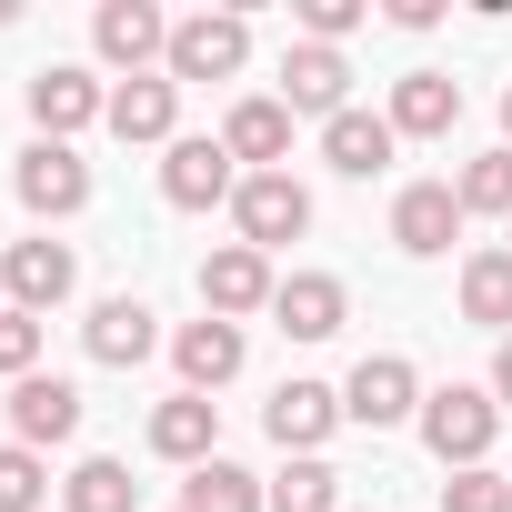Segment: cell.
<instances>
[{"label": "cell", "instance_id": "d4e9b609", "mask_svg": "<svg viewBox=\"0 0 512 512\" xmlns=\"http://www.w3.org/2000/svg\"><path fill=\"white\" fill-rule=\"evenodd\" d=\"M61 512H141V482H131V462H111V452L71 462V482H61Z\"/></svg>", "mask_w": 512, "mask_h": 512}, {"label": "cell", "instance_id": "2e32d148", "mask_svg": "<svg viewBox=\"0 0 512 512\" xmlns=\"http://www.w3.org/2000/svg\"><path fill=\"white\" fill-rule=\"evenodd\" d=\"M151 452H161V462H181V472L221 462V402H201V392L151 402Z\"/></svg>", "mask_w": 512, "mask_h": 512}, {"label": "cell", "instance_id": "d6986e66", "mask_svg": "<svg viewBox=\"0 0 512 512\" xmlns=\"http://www.w3.org/2000/svg\"><path fill=\"white\" fill-rule=\"evenodd\" d=\"M452 121H462V81L452 71H402L392 81V131L402 141H452Z\"/></svg>", "mask_w": 512, "mask_h": 512}, {"label": "cell", "instance_id": "3957f363", "mask_svg": "<svg viewBox=\"0 0 512 512\" xmlns=\"http://www.w3.org/2000/svg\"><path fill=\"white\" fill-rule=\"evenodd\" d=\"M11 191H21L31 221H71V211H91V161H81L71 141H31V151L11 161Z\"/></svg>", "mask_w": 512, "mask_h": 512}, {"label": "cell", "instance_id": "52a82bcc", "mask_svg": "<svg viewBox=\"0 0 512 512\" xmlns=\"http://www.w3.org/2000/svg\"><path fill=\"white\" fill-rule=\"evenodd\" d=\"M71 282H81V251L71 241H11L0 251V292H11V312H61L71 302Z\"/></svg>", "mask_w": 512, "mask_h": 512}, {"label": "cell", "instance_id": "4316f807", "mask_svg": "<svg viewBox=\"0 0 512 512\" xmlns=\"http://www.w3.org/2000/svg\"><path fill=\"white\" fill-rule=\"evenodd\" d=\"M272 512H352L342 502V472L312 452V462H292V472H272Z\"/></svg>", "mask_w": 512, "mask_h": 512}, {"label": "cell", "instance_id": "ba28073f", "mask_svg": "<svg viewBox=\"0 0 512 512\" xmlns=\"http://www.w3.org/2000/svg\"><path fill=\"white\" fill-rule=\"evenodd\" d=\"M452 241H462V191H452V181H402V191H392V251L442 262Z\"/></svg>", "mask_w": 512, "mask_h": 512}, {"label": "cell", "instance_id": "5b68a950", "mask_svg": "<svg viewBox=\"0 0 512 512\" xmlns=\"http://www.w3.org/2000/svg\"><path fill=\"white\" fill-rule=\"evenodd\" d=\"M231 221H241V241H251V251H282V241H302V231H312V191H302L292 171H241Z\"/></svg>", "mask_w": 512, "mask_h": 512}, {"label": "cell", "instance_id": "83f0119b", "mask_svg": "<svg viewBox=\"0 0 512 512\" xmlns=\"http://www.w3.org/2000/svg\"><path fill=\"white\" fill-rule=\"evenodd\" d=\"M51 502V462L31 442H0V512H41Z\"/></svg>", "mask_w": 512, "mask_h": 512}, {"label": "cell", "instance_id": "d6a6232c", "mask_svg": "<svg viewBox=\"0 0 512 512\" xmlns=\"http://www.w3.org/2000/svg\"><path fill=\"white\" fill-rule=\"evenodd\" d=\"M502 131H512V91H502Z\"/></svg>", "mask_w": 512, "mask_h": 512}, {"label": "cell", "instance_id": "6da1fadb", "mask_svg": "<svg viewBox=\"0 0 512 512\" xmlns=\"http://www.w3.org/2000/svg\"><path fill=\"white\" fill-rule=\"evenodd\" d=\"M492 432H502L492 382H442V392H422V442H432L442 472H472V462L492 452Z\"/></svg>", "mask_w": 512, "mask_h": 512}, {"label": "cell", "instance_id": "8992f818", "mask_svg": "<svg viewBox=\"0 0 512 512\" xmlns=\"http://www.w3.org/2000/svg\"><path fill=\"white\" fill-rule=\"evenodd\" d=\"M282 272H272V251H251V241H221L211 262H201V312L211 322H251V312H272Z\"/></svg>", "mask_w": 512, "mask_h": 512}, {"label": "cell", "instance_id": "30bf717a", "mask_svg": "<svg viewBox=\"0 0 512 512\" xmlns=\"http://www.w3.org/2000/svg\"><path fill=\"white\" fill-rule=\"evenodd\" d=\"M31 121H41V141H71V131L111 121V91L81 61H51V71H31Z\"/></svg>", "mask_w": 512, "mask_h": 512}, {"label": "cell", "instance_id": "277c9868", "mask_svg": "<svg viewBox=\"0 0 512 512\" xmlns=\"http://www.w3.org/2000/svg\"><path fill=\"white\" fill-rule=\"evenodd\" d=\"M342 422H362V432L422 422V372H412L402 352H362V362H352V382H342Z\"/></svg>", "mask_w": 512, "mask_h": 512}, {"label": "cell", "instance_id": "9c48e42d", "mask_svg": "<svg viewBox=\"0 0 512 512\" xmlns=\"http://www.w3.org/2000/svg\"><path fill=\"white\" fill-rule=\"evenodd\" d=\"M91 51L141 81L151 61H171V21L151 11V0H101V11H91Z\"/></svg>", "mask_w": 512, "mask_h": 512}, {"label": "cell", "instance_id": "9a60e30c", "mask_svg": "<svg viewBox=\"0 0 512 512\" xmlns=\"http://www.w3.org/2000/svg\"><path fill=\"white\" fill-rule=\"evenodd\" d=\"M71 432H81V382H61V372L11 382V442L51 452V442H71Z\"/></svg>", "mask_w": 512, "mask_h": 512}, {"label": "cell", "instance_id": "836d02e7", "mask_svg": "<svg viewBox=\"0 0 512 512\" xmlns=\"http://www.w3.org/2000/svg\"><path fill=\"white\" fill-rule=\"evenodd\" d=\"M502 251H512V241H502Z\"/></svg>", "mask_w": 512, "mask_h": 512}, {"label": "cell", "instance_id": "f546056e", "mask_svg": "<svg viewBox=\"0 0 512 512\" xmlns=\"http://www.w3.org/2000/svg\"><path fill=\"white\" fill-rule=\"evenodd\" d=\"M292 21H302V41H322V51H342V41H352V31L372 21V0H302Z\"/></svg>", "mask_w": 512, "mask_h": 512}, {"label": "cell", "instance_id": "44dd1931", "mask_svg": "<svg viewBox=\"0 0 512 512\" xmlns=\"http://www.w3.org/2000/svg\"><path fill=\"white\" fill-rule=\"evenodd\" d=\"M272 322H282L292 342H332V332L352 322V292H342L332 272H292V282L272 292Z\"/></svg>", "mask_w": 512, "mask_h": 512}, {"label": "cell", "instance_id": "7a4b0ae2", "mask_svg": "<svg viewBox=\"0 0 512 512\" xmlns=\"http://www.w3.org/2000/svg\"><path fill=\"white\" fill-rule=\"evenodd\" d=\"M241 61H251V21L241 11H191V21H171V81H241Z\"/></svg>", "mask_w": 512, "mask_h": 512}, {"label": "cell", "instance_id": "4fadbf2b", "mask_svg": "<svg viewBox=\"0 0 512 512\" xmlns=\"http://www.w3.org/2000/svg\"><path fill=\"white\" fill-rule=\"evenodd\" d=\"M241 352H251L241 322H211V312L171 332V372H181V392H201V402H211L221 382H241Z\"/></svg>", "mask_w": 512, "mask_h": 512}, {"label": "cell", "instance_id": "7402d4cb", "mask_svg": "<svg viewBox=\"0 0 512 512\" xmlns=\"http://www.w3.org/2000/svg\"><path fill=\"white\" fill-rule=\"evenodd\" d=\"M171 121H181V81H171V71H141V81L111 91V131H121V141H161V151H171V141H181Z\"/></svg>", "mask_w": 512, "mask_h": 512}, {"label": "cell", "instance_id": "4dcf8cb0", "mask_svg": "<svg viewBox=\"0 0 512 512\" xmlns=\"http://www.w3.org/2000/svg\"><path fill=\"white\" fill-rule=\"evenodd\" d=\"M41 372V312H0V382Z\"/></svg>", "mask_w": 512, "mask_h": 512}, {"label": "cell", "instance_id": "484cf974", "mask_svg": "<svg viewBox=\"0 0 512 512\" xmlns=\"http://www.w3.org/2000/svg\"><path fill=\"white\" fill-rule=\"evenodd\" d=\"M452 191H462V221H472V211L512 221V141H502V151H472V161L452 171Z\"/></svg>", "mask_w": 512, "mask_h": 512}, {"label": "cell", "instance_id": "5bb4252c", "mask_svg": "<svg viewBox=\"0 0 512 512\" xmlns=\"http://www.w3.org/2000/svg\"><path fill=\"white\" fill-rule=\"evenodd\" d=\"M342 91H352V61L322 51V41H292V61H282V111H292V121H302V111H312V121H342V111H352Z\"/></svg>", "mask_w": 512, "mask_h": 512}, {"label": "cell", "instance_id": "e0dca14e", "mask_svg": "<svg viewBox=\"0 0 512 512\" xmlns=\"http://www.w3.org/2000/svg\"><path fill=\"white\" fill-rule=\"evenodd\" d=\"M81 342H91V362H111V372H131V362H151V352H161V322H151V302H131V292H111V302H91V322H81Z\"/></svg>", "mask_w": 512, "mask_h": 512}, {"label": "cell", "instance_id": "603a6c76", "mask_svg": "<svg viewBox=\"0 0 512 512\" xmlns=\"http://www.w3.org/2000/svg\"><path fill=\"white\" fill-rule=\"evenodd\" d=\"M462 322H482V332H502L512 342V251H462Z\"/></svg>", "mask_w": 512, "mask_h": 512}, {"label": "cell", "instance_id": "8fae6325", "mask_svg": "<svg viewBox=\"0 0 512 512\" xmlns=\"http://www.w3.org/2000/svg\"><path fill=\"white\" fill-rule=\"evenodd\" d=\"M262 432H272L292 462H312V452L342 432V392H332V382H282V392L262 402Z\"/></svg>", "mask_w": 512, "mask_h": 512}, {"label": "cell", "instance_id": "1f68e13d", "mask_svg": "<svg viewBox=\"0 0 512 512\" xmlns=\"http://www.w3.org/2000/svg\"><path fill=\"white\" fill-rule=\"evenodd\" d=\"M492 402H502V412H512V342H502V352H492Z\"/></svg>", "mask_w": 512, "mask_h": 512}, {"label": "cell", "instance_id": "ffe728a7", "mask_svg": "<svg viewBox=\"0 0 512 512\" xmlns=\"http://www.w3.org/2000/svg\"><path fill=\"white\" fill-rule=\"evenodd\" d=\"M392 151H402L392 111H342V121H322V161H332L342 181H372V171H392Z\"/></svg>", "mask_w": 512, "mask_h": 512}, {"label": "cell", "instance_id": "ac0fdd59", "mask_svg": "<svg viewBox=\"0 0 512 512\" xmlns=\"http://www.w3.org/2000/svg\"><path fill=\"white\" fill-rule=\"evenodd\" d=\"M221 151H231L241 171H282V161H292V111H282L272 91L231 101V121H221Z\"/></svg>", "mask_w": 512, "mask_h": 512}, {"label": "cell", "instance_id": "f1b7e54d", "mask_svg": "<svg viewBox=\"0 0 512 512\" xmlns=\"http://www.w3.org/2000/svg\"><path fill=\"white\" fill-rule=\"evenodd\" d=\"M442 512H512V472H492V462L452 472V482H442Z\"/></svg>", "mask_w": 512, "mask_h": 512}, {"label": "cell", "instance_id": "cb8c5ba5", "mask_svg": "<svg viewBox=\"0 0 512 512\" xmlns=\"http://www.w3.org/2000/svg\"><path fill=\"white\" fill-rule=\"evenodd\" d=\"M181 512H272V482L241 472V462H201L181 482Z\"/></svg>", "mask_w": 512, "mask_h": 512}, {"label": "cell", "instance_id": "7c38bea8", "mask_svg": "<svg viewBox=\"0 0 512 512\" xmlns=\"http://www.w3.org/2000/svg\"><path fill=\"white\" fill-rule=\"evenodd\" d=\"M241 191V161L221 151V141H171L161 151V201L171 211H211V201H231Z\"/></svg>", "mask_w": 512, "mask_h": 512}]
</instances>
